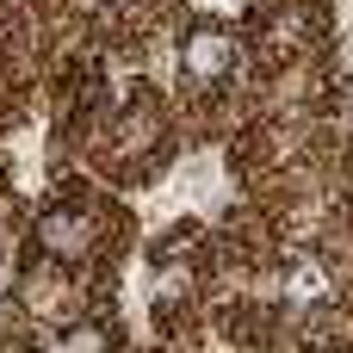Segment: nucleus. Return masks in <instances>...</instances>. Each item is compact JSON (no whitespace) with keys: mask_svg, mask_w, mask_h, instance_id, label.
<instances>
[{"mask_svg":"<svg viewBox=\"0 0 353 353\" xmlns=\"http://www.w3.org/2000/svg\"><path fill=\"white\" fill-rule=\"evenodd\" d=\"M37 248H43V261L81 267V261H93V248H99V230H93V217H87L81 205H50V211L37 217Z\"/></svg>","mask_w":353,"mask_h":353,"instance_id":"obj_1","label":"nucleus"},{"mask_svg":"<svg viewBox=\"0 0 353 353\" xmlns=\"http://www.w3.org/2000/svg\"><path fill=\"white\" fill-rule=\"evenodd\" d=\"M19 310L25 316H37V323H68V316H81V292H74V279H68V267L62 261H43V267H31L25 279H19Z\"/></svg>","mask_w":353,"mask_h":353,"instance_id":"obj_2","label":"nucleus"},{"mask_svg":"<svg viewBox=\"0 0 353 353\" xmlns=\"http://www.w3.org/2000/svg\"><path fill=\"white\" fill-rule=\"evenodd\" d=\"M180 68H186V81L192 87H223L230 81V68H236V37H230V25H192L186 37H180Z\"/></svg>","mask_w":353,"mask_h":353,"instance_id":"obj_3","label":"nucleus"},{"mask_svg":"<svg viewBox=\"0 0 353 353\" xmlns=\"http://www.w3.org/2000/svg\"><path fill=\"white\" fill-rule=\"evenodd\" d=\"M50 353H112V329L105 323H87V316H68L62 335L50 341Z\"/></svg>","mask_w":353,"mask_h":353,"instance_id":"obj_4","label":"nucleus"},{"mask_svg":"<svg viewBox=\"0 0 353 353\" xmlns=\"http://www.w3.org/2000/svg\"><path fill=\"white\" fill-rule=\"evenodd\" d=\"M292 6H310V0H292Z\"/></svg>","mask_w":353,"mask_h":353,"instance_id":"obj_5","label":"nucleus"},{"mask_svg":"<svg viewBox=\"0 0 353 353\" xmlns=\"http://www.w3.org/2000/svg\"><path fill=\"white\" fill-rule=\"evenodd\" d=\"M347 353H353V347H347Z\"/></svg>","mask_w":353,"mask_h":353,"instance_id":"obj_6","label":"nucleus"}]
</instances>
